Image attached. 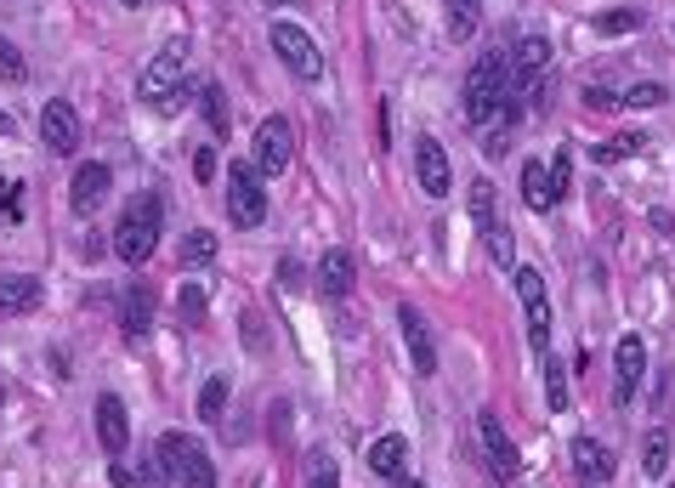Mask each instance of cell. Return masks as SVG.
I'll return each instance as SVG.
<instances>
[{"label": "cell", "mask_w": 675, "mask_h": 488, "mask_svg": "<svg viewBox=\"0 0 675 488\" xmlns=\"http://www.w3.org/2000/svg\"><path fill=\"white\" fill-rule=\"evenodd\" d=\"M505 103H511V52L494 46V52H483L466 74V120L477 125V131H488V120H494Z\"/></svg>", "instance_id": "1"}, {"label": "cell", "mask_w": 675, "mask_h": 488, "mask_svg": "<svg viewBox=\"0 0 675 488\" xmlns=\"http://www.w3.org/2000/svg\"><path fill=\"white\" fill-rule=\"evenodd\" d=\"M159 222H165V205H159L154 193H142L137 205L120 216V227H114V256L131 267H142L148 256H154V244H159Z\"/></svg>", "instance_id": "2"}, {"label": "cell", "mask_w": 675, "mask_h": 488, "mask_svg": "<svg viewBox=\"0 0 675 488\" xmlns=\"http://www.w3.org/2000/svg\"><path fill=\"white\" fill-rule=\"evenodd\" d=\"M159 466L182 477V488H216V466H210V454L199 437H182V432H165L159 437Z\"/></svg>", "instance_id": "3"}, {"label": "cell", "mask_w": 675, "mask_h": 488, "mask_svg": "<svg viewBox=\"0 0 675 488\" xmlns=\"http://www.w3.org/2000/svg\"><path fill=\"white\" fill-rule=\"evenodd\" d=\"M182 74H188V40H165L159 57L137 74V97L142 103H182V97H176Z\"/></svg>", "instance_id": "4"}, {"label": "cell", "mask_w": 675, "mask_h": 488, "mask_svg": "<svg viewBox=\"0 0 675 488\" xmlns=\"http://www.w3.org/2000/svg\"><path fill=\"white\" fill-rule=\"evenodd\" d=\"M227 216H233V227L267 222V188H261V171L250 159H233L227 165Z\"/></svg>", "instance_id": "5"}, {"label": "cell", "mask_w": 675, "mask_h": 488, "mask_svg": "<svg viewBox=\"0 0 675 488\" xmlns=\"http://www.w3.org/2000/svg\"><path fill=\"white\" fill-rule=\"evenodd\" d=\"M290 159H295V125L284 120V114L261 120L256 125V148H250V165H256L261 176H278Z\"/></svg>", "instance_id": "6"}, {"label": "cell", "mask_w": 675, "mask_h": 488, "mask_svg": "<svg viewBox=\"0 0 675 488\" xmlns=\"http://www.w3.org/2000/svg\"><path fill=\"white\" fill-rule=\"evenodd\" d=\"M273 52L284 57V69L295 80H318L324 74V52H318V40L307 29H295V23H273Z\"/></svg>", "instance_id": "7"}, {"label": "cell", "mask_w": 675, "mask_h": 488, "mask_svg": "<svg viewBox=\"0 0 675 488\" xmlns=\"http://www.w3.org/2000/svg\"><path fill=\"white\" fill-rule=\"evenodd\" d=\"M545 69H551V40L522 35L517 46H511V97H528V91L545 80Z\"/></svg>", "instance_id": "8"}, {"label": "cell", "mask_w": 675, "mask_h": 488, "mask_svg": "<svg viewBox=\"0 0 675 488\" xmlns=\"http://www.w3.org/2000/svg\"><path fill=\"white\" fill-rule=\"evenodd\" d=\"M477 437H483V454H488V477H494V483H517L522 454H517V443L505 437L500 415H483V420H477Z\"/></svg>", "instance_id": "9"}, {"label": "cell", "mask_w": 675, "mask_h": 488, "mask_svg": "<svg viewBox=\"0 0 675 488\" xmlns=\"http://www.w3.org/2000/svg\"><path fill=\"white\" fill-rule=\"evenodd\" d=\"M40 142H46V154H74L80 148V114H74L69 97H52L40 108Z\"/></svg>", "instance_id": "10"}, {"label": "cell", "mask_w": 675, "mask_h": 488, "mask_svg": "<svg viewBox=\"0 0 675 488\" xmlns=\"http://www.w3.org/2000/svg\"><path fill=\"white\" fill-rule=\"evenodd\" d=\"M358 290V262H352L347 244H329L324 256H318V296L324 301H347Z\"/></svg>", "instance_id": "11"}, {"label": "cell", "mask_w": 675, "mask_h": 488, "mask_svg": "<svg viewBox=\"0 0 675 488\" xmlns=\"http://www.w3.org/2000/svg\"><path fill=\"white\" fill-rule=\"evenodd\" d=\"M517 296H522V313H528V341L545 352V341H551V301H545V279L534 267H517Z\"/></svg>", "instance_id": "12"}, {"label": "cell", "mask_w": 675, "mask_h": 488, "mask_svg": "<svg viewBox=\"0 0 675 488\" xmlns=\"http://www.w3.org/2000/svg\"><path fill=\"white\" fill-rule=\"evenodd\" d=\"M613 369H619V381H613V403H630L636 398L641 375H647V347H641V335H619V347H613Z\"/></svg>", "instance_id": "13"}, {"label": "cell", "mask_w": 675, "mask_h": 488, "mask_svg": "<svg viewBox=\"0 0 675 488\" xmlns=\"http://www.w3.org/2000/svg\"><path fill=\"white\" fill-rule=\"evenodd\" d=\"M108 188H114V171H108V165H97V159H91V165H80V171H74V182H69L74 216H91V210L108 199Z\"/></svg>", "instance_id": "14"}, {"label": "cell", "mask_w": 675, "mask_h": 488, "mask_svg": "<svg viewBox=\"0 0 675 488\" xmlns=\"http://www.w3.org/2000/svg\"><path fill=\"white\" fill-rule=\"evenodd\" d=\"M46 301V284L35 273H0V318H23Z\"/></svg>", "instance_id": "15"}, {"label": "cell", "mask_w": 675, "mask_h": 488, "mask_svg": "<svg viewBox=\"0 0 675 488\" xmlns=\"http://www.w3.org/2000/svg\"><path fill=\"white\" fill-rule=\"evenodd\" d=\"M398 330H403V341H409V358H415L420 375H437V341H432V330H426L420 307L403 301V307H398Z\"/></svg>", "instance_id": "16"}, {"label": "cell", "mask_w": 675, "mask_h": 488, "mask_svg": "<svg viewBox=\"0 0 675 488\" xmlns=\"http://www.w3.org/2000/svg\"><path fill=\"white\" fill-rule=\"evenodd\" d=\"M154 290L148 284H131V290H120V335L125 341H142V335L154 330Z\"/></svg>", "instance_id": "17"}, {"label": "cell", "mask_w": 675, "mask_h": 488, "mask_svg": "<svg viewBox=\"0 0 675 488\" xmlns=\"http://www.w3.org/2000/svg\"><path fill=\"white\" fill-rule=\"evenodd\" d=\"M415 176H420V188L432 193V199L449 193V154H443V142H437V137L415 142Z\"/></svg>", "instance_id": "18"}, {"label": "cell", "mask_w": 675, "mask_h": 488, "mask_svg": "<svg viewBox=\"0 0 675 488\" xmlns=\"http://www.w3.org/2000/svg\"><path fill=\"white\" fill-rule=\"evenodd\" d=\"M97 437H103L108 454H125V443H131V420H125V403L114 392L97 398Z\"/></svg>", "instance_id": "19"}, {"label": "cell", "mask_w": 675, "mask_h": 488, "mask_svg": "<svg viewBox=\"0 0 675 488\" xmlns=\"http://www.w3.org/2000/svg\"><path fill=\"white\" fill-rule=\"evenodd\" d=\"M573 471L585 477V483H607L613 477V449L607 443H596V437H573Z\"/></svg>", "instance_id": "20"}, {"label": "cell", "mask_w": 675, "mask_h": 488, "mask_svg": "<svg viewBox=\"0 0 675 488\" xmlns=\"http://www.w3.org/2000/svg\"><path fill=\"white\" fill-rule=\"evenodd\" d=\"M403 460H409V437L386 432V437H375V443H369V471H375V477H398Z\"/></svg>", "instance_id": "21"}, {"label": "cell", "mask_w": 675, "mask_h": 488, "mask_svg": "<svg viewBox=\"0 0 675 488\" xmlns=\"http://www.w3.org/2000/svg\"><path fill=\"white\" fill-rule=\"evenodd\" d=\"M443 23H449V40H471L483 23V0H443Z\"/></svg>", "instance_id": "22"}, {"label": "cell", "mask_w": 675, "mask_h": 488, "mask_svg": "<svg viewBox=\"0 0 675 488\" xmlns=\"http://www.w3.org/2000/svg\"><path fill=\"white\" fill-rule=\"evenodd\" d=\"M471 222H477V233L483 239H494L500 233V216H494V182H471Z\"/></svg>", "instance_id": "23"}, {"label": "cell", "mask_w": 675, "mask_h": 488, "mask_svg": "<svg viewBox=\"0 0 675 488\" xmlns=\"http://www.w3.org/2000/svg\"><path fill=\"white\" fill-rule=\"evenodd\" d=\"M568 182H573V154L562 148V154H551V165H545V193H551V205L568 199Z\"/></svg>", "instance_id": "24"}, {"label": "cell", "mask_w": 675, "mask_h": 488, "mask_svg": "<svg viewBox=\"0 0 675 488\" xmlns=\"http://www.w3.org/2000/svg\"><path fill=\"white\" fill-rule=\"evenodd\" d=\"M636 29H641V12H636V6H613V12H602V18H596V35H607V40L636 35Z\"/></svg>", "instance_id": "25"}, {"label": "cell", "mask_w": 675, "mask_h": 488, "mask_svg": "<svg viewBox=\"0 0 675 488\" xmlns=\"http://www.w3.org/2000/svg\"><path fill=\"white\" fill-rule=\"evenodd\" d=\"M182 262H188V267H210V262H216V233H210V227H193L188 239H182Z\"/></svg>", "instance_id": "26"}, {"label": "cell", "mask_w": 675, "mask_h": 488, "mask_svg": "<svg viewBox=\"0 0 675 488\" xmlns=\"http://www.w3.org/2000/svg\"><path fill=\"white\" fill-rule=\"evenodd\" d=\"M522 199L534 210H551V193H545V159H528L522 165Z\"/></svg>", "instance_id": "27"}, {"label": "cell", "mask_w": 675, "mask_h": 488, "mask_svg": "<svg viewBox=\"0 0 675 488\" xmlns=\"http://www.w3.org/2000/svg\"><path fill=\"white\" fill-rule=\"evenodd\" d=\"M641 471H647V477H664V471H670V437L664 432H653L641 443Z\"/></svg>", "instance_id": "28"}, {"label": "cell", "mask_w": 675, "mask_h": 488, "mask_svg": "<svg viewBox=\"0 0 675 488\" xmlns=\"http://www.w3.org/2000/svg\"><path fill=\"white\" fill-rule=\"evenodd\" d=\"M205 290H199V284H182V290H176V318H182V324H205Z\"/></svg>", "instance_id": "29"}, {"label": "cell", "mask_w": 675, "mask_h": 488, "mask_svg": "<svg viewBox=\"0 0 675 488\" xmlns=\"http://www.w3.org/2000/svg\"><path fill=\"white\" fill-rule=\"evenodd\" d=\"M227 409V375H210L205 392H199V420H222Z\"/></svg>", "instance_id": "30"}, {"label": "cell", "mask_w": 675, "mask_h": 488, "mask_svg": "<svg viewBox=\"0 0 675 488\" xmlns=\"http://www.w3.org/2000/svg\"><path fill=\"white\" fill-rule=\"evenodd\" d=\"M0 80H6V86H23V80H29V63H23V52L6 35H0Z\"/></svg>", "instance_id": "31"}, {"label": "cell", "mask_w": 675, "mask_h": 488, "mask_svg": "<svg viewBox=\"0 0 675 488\" xmlns=\"http://www.w3.org/2000/svg\"><path fill=\"white\" fill-rule=\"evenodd\" d=\"M205 125L216 131V137H227V125H233V114H227V97H222V86H205Z\"/></svg>", "instance_id": "32"}, {"label": "cell", "mask_w": 675, "mask_h": 488, "mask_svg": "<svg viewBox=\"0 0 675 488\" xmlns=\"http://www.w3.org/2000/svg\"><path fill=\"white\" fill-rule=\"evenodd\" d=\"M307 488H341V471L329 454H307Z\"/></svg>", "instance_id": "33"}, {"label": "cell", "mask_w": 675, "mask_h": 488, "mask_svg": "<svg viewBox=\"0 0 675 488\" xmlns=\"http://www.w3.org/2000/svg\"><path fill=\"white\" fill-rule=\"evenodd\" d=\"M545 398H551V409H568V375L551 352H545Z\"/></svg>", "instance_id": "34"}, {"label": "cell", "mask_w": 675, "mask_h": 488, "mask_svg": "<svg viewBox=\"0 0 675 488\" xmlns=\"http://www.w3.org/2000/svg\"><path fill=\"white\" fill-rule=\"evenodd\" d=\"M664 97H670V91L647 80V86H630V91H624V97H619V108H658Z\"/></svg>", "instance_id": "35"}, {"label": "cell", "mask_w": 675, "mask_h": 488, "mask_svg": "<svg viewBox=\"0 0 675 488\" xmlns=\"http://www.w3.org/2000/svg\"><path fill=\"white\" fill-rule=\"evenodd\" d=\"M636 148H641V137H619V142H602V148H590V159H596V165H613V159L636 154Z\"/></svg>", "instance_id": "36"}, {"label": "cell", "mask_w": 675, "mask_h": 488, "mask_svg": "<svg viewBox=\"0 0 675 488\" xmlns=\"http://www.w3.org/2000/svg\"><path fill=\"white\" fill-rule=\"evenodd\" d=\"M483 244H488V256H494L500 267H511V262H517V244H511V233H505V227L494 233V239H483Z\"/></svg>", "instance_id": "37"}, {"label": "cell", "mask_w": 675, "mask_h": 488, "mask_svg": "<svg viewBox=\"0 0 675 488\" xmlns=\"http://www.w3.org/2000/svg\"><path fill=\"white\" fill-rule=\"evenodd\" d=\"M216 171H222V165H216V148H199V154H193V176H199V182H216Z\"/></svg>", "instance_id": "38"}, {"label": "cell", "mask_w": 675, "mask_h": 488, "mask_svg": "<svg viewBox=\"0 0 675 488\" xmlns=\"http://www.w3.org/2000/svg\"><path fill=\"white\" fill-rule=\"evenodd\" d=\"M585 108H619V91H607V86H585Z\"/></svg>", "instance_id": "39"}, {"label": "cell", "mask_w": 675, "mask_h": 488, "mask_svg": "<svg viewBox=\"0 0 675 488\" xmlns=\"http://www.w3.org/2000/svg\"><path fill=\"white\" fill-rule=\"evenodd\" d=\"M18 193H23V182H0V210L6 216H18Z\"/></svg>", "instance_id": "40"}, {"label": "cell", "mask_w": 675, "mask_h": 488, "mask_svg": "<svg viewBox=\"0 0 675 488\" xmlns=\"http://www.w3.org/2000/svg\"><path fill=\"white\" fill-rule=\"evenodd\" d=\"M148 488H171V471L159 466V454L148 460Z\"/></svg>", "instance_id": "41"}, {"label": "cell", "mask_w": 675, "mask_h": 488, "mask_svg": "<svg viewBox=\"0 0 675 488\" xmlns=\"http://www.w3.org/2000/svg\"><path fill=\"white\" fill-rule=\"evenodd\" d=\"M392 488H426V483H403V477H392Z\"/></svg>", "instance_id": "42"}, {"label": "cell", "mask_w": 675, "mask_h": 488, "mask_svg": "<svg viewBox=\"0 0 675 488\" xmlns=\"http://www.w3.org/2000/svg\"><path fill=\"white\" fill-rule=\"evenodd\" d=\"M0 131H12V120H6V108H0Z\"/></svg>", "instance_id": "43"}, {"label": "cell", "mask_w": 675, "mask_h": 488, "mask_svg": "<svg viewBox=\"0 0 675 488\" xmlns=\"http://www.w3.org/2000/svg\"><path fill=\"white\" fill-rule=\"evenodd\" d=\"M267 6H295V0H267Z\"/></svg>", "instance_id": "44"}, {"label": "cell", "mask_w": 675, "mask_h": 488, "mask_svg": "<svg viewBox=\"0 0 675 488\" xmlns=\"http://www.w3.org/2000/svg\"><path fill=\"white\" fill-rule=\"evenodd\" d=\"M125 6H148V0H125Z\"/></svg>", "instance_id": "45"}, {"label": "cell", "mask_w": 675, "mask_h": 488, "mask_svg": "<svg viewBox=\"0 0 675 488\" xmlns=\"http://www.w3.org/2000/svg\"><path fill=\"white\" fill-rule=\"evenodd\" d=\"M0 403H6V386H0Z\"/></svg>", "instance_id": "46"}]
</instances>
